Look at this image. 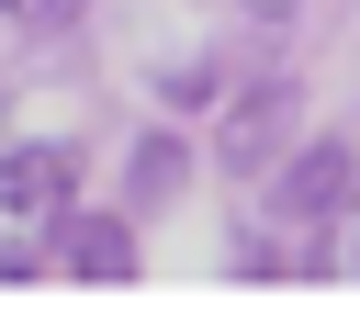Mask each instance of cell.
<instances>
[{
  "mask_svg": "<svg viewBox=\"0 0 360 326\" xmlns=\"http://www.w3.org/2000/svg\"><path fill=\"white\" fill-rule=\"evenodd\" d=\"M56 225H68V157L56 146H11L0 157V270H22Z\"/></svg>",
  "mask_w": 360,
  "mask_h": 326,
  "instance_id": "cell-1",
  "label": "cell"
},
{
  "mask_svg": "<svg viewBox=\"0 0 360 326\" xmlns=\"http://www.w3.org/2000/svg\"><path fill=\"white\" fill-rule=\"evenodd\" d=\"M338 202H349V146H338V135H315V146L281 169V214H304V225H315V214H338Z\"/></svg>",
  "mask_w": 360,
  "mask_h": 326,
  "instance_id": "cell-2",
  "label": "cell"
},
{
  "mask_svg": "<svg viewBox=\"0 0 360 326\" xmlns=\"http://www.w3.org/2000/svg\"><path fill=\"white\" fill-rule=\"evenodd\" d=\"M68 270L79 281H135V225L124 214H79L68 225Z\"/></svg>",
  "mask_w": 360,
  "mask_h": 326,
  "instance_id": "cell-3",
  "label": "cell"
},
{
  "mask_svg": "<svg viewBox=\"0 0 360 326\" xmlns=\"http://www.w3.org/2000/svg\"><path fill=\"white\" fill-rule=\"evenodd\" d=\"M281 112H292V90H281V79H259V90L236 101V124H225V157H236V169H259V146H270V124H281Z\"/></svg>",
  "mask_w": 360,
  "mask_h": 326,
  "instance_id": "cell-4",
  "label": "cell"
},
{
  "mask_svg": "<svg viewBox=\"0 0 360 326\" xmlns=\"http://www.w3.org/2000/svg\"><path fill=\"white\" fill-rule=\"evenodd\" d=\"M169 180H180V146L146 135V146H135V191H169Z\"/></svg>",
  "mask_w": 360,
  "mask_h": 326,
  "instance_id": "cell-5",
  "label": "cell"
},
{
  "mask_svg": "<svg viewBox=\"0 0 360 326\" xmlns=\"http://www.w3.org/2000/svg\"><path fill=\"white\" fill-rule=\"evenodd\" d=\"M338 259L360 270V202H338Z\"/></svg>",
  "mask_w": 360,
  "mask_h": 326,
  "instance_id": "cell-6",
  "label": "cell"
},
{
  "mask_svg": "<svg viewBox=\"0 0 360 326\" xmlns=\"http://www.w3.org/2000/svg\"><path fill=\"white\" fill-rule=\"evenodd\" d=\"M248 11H259V22H281V11H304V0H248Z\"/></svg>",
  "mask_w": 360,
  "mask_h": 326,
  "instance_id": "cell-7",
  "label": "cell"
}]
</instances>
